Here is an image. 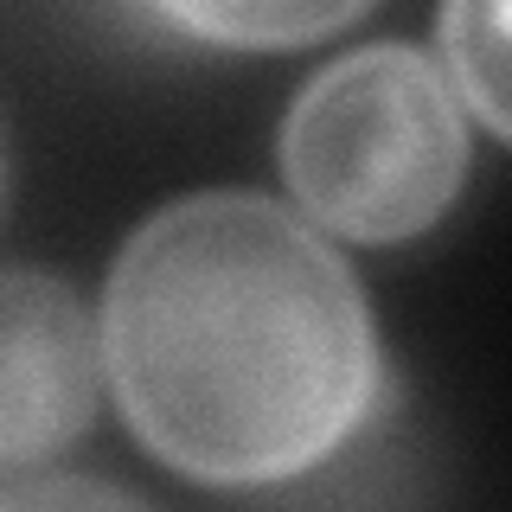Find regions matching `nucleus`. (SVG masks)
Segmentation results:
<instances>
[{
	"mask_svg": "<svg viewBox=\"0 0 512 512\" xmlns=\"http://www.w3.org/2000/svg\"><path fill=\"white\" fill-rule=\"evenodd\" d=\"M103 378L167 468L263 487L365 423L378 340L352 269L263 192L173 199L122 244Z\"/></svg>",
	"mask_w": 512,
	"mask_h": 512,
	"instance_id": "1",
	"label": "nucleus"
},
{
	"mask_svg": "<svg viewBox=\"0 0 512 512\" xmlns=\"http://www.w3.org/2000/svg\"><path fill=\"white\" fill-rule=\"evenodd\" d=\"M103 340L45 269H0V474L45 468L90 429Z\"/></svg>",
	"mask_w": 512,
	"mask_h": 512,
	"instance_id": "3",
	"label": "nucleus"
},
{
	"mask_svg": "<svg viewBox=\"0 0 512 512\" xmlns=\"http://www.w3.org/2000/svg\"><path fill=\"white\" fill-rule=\"evenodd\" d=\"M0 212H7V135H0Z\"/></svg>",
	"mask_w": 512,
	"mask_h": 512,
	"instance_id": "7",
	"label": "nucleus"
},
{
	"mask_svg": "<svg viewBox=\"0 0 512 512\" xmlns=\"http://www.w3.org/2000/svg\"><path fill=\"white\" fill-rule=\"evenodd\" d=\"M442 52L455 71V96L487 122V135H506V0H448Z\"/></svg>",
	"mask_w": 512,
	"mask_h": 512,
	"instance_id": "5",
	"label": "nucleus"
},
{
	"mask_svg": "<svg viewBox=\"0 0 512 512\" xmlns=\"http://www.w3.org/2000/svg\"><path fill=\"white\" fill-rule=\"evenodd\" d=\"M372 0H154L160 20L205 45H250V52H276V45H314L327 32L352 26Z\"/></svg>",
	"mask_w": 512,
	"mask_h": 512,
	"instance_id": "4",
	"label": "nucleus"
},
{
	"mask_svg": "<svg viewBox=\"0 0 512 512\" xmlns=\"http://www.w3.org/2000/svg\"><path fill=\"white\" fill-rule=\"evenodd\" d=\"M282 173L320 231L404 244L468 180L461 96L416 45H365L301 84L282 122Z\"/></svg>",
	"mask_w": 512,
	"mask_h": 512,
	"instance_id": "2",
	"label": "nucleus"
},
{
	"mask_svg": "<svg viewBox=\"0 0 512 512\" xmlns=\"http://www.w3.org/2000/svg\"><path fill=\"white\" fill-rule=\"evenodd\" d=\"M128 506L135 493L122 487H103V480H39V487H7L0 506Z\"/></svg>",
	"mask_w": 512,
	"mask_h": 512,
	"instance_id": "6",
	"label": "nucleus"
}]
</instances>
